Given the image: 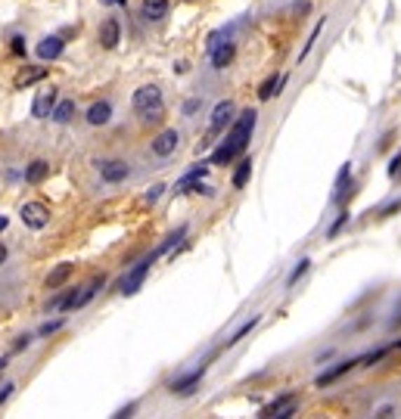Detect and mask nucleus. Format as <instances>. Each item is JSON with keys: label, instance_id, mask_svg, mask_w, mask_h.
I'll use <instances>...</instances> for the list:
<instances>
[{"label": "nucleus", "instance_id": "nucleus-16", "mask_svg": "<svg viewBox=\"0 0 401 419\" xmlns=\"http://www.w3.org/2000/svg\"><path fill=\"white\" fill-rule=\"evenodd\" d=\"M283 84H286V75H268L259 88V99H274L283 90Z\"/></svg>", "mask_w": 401, "mask_h": 419}, {"label": "nucleus", "instance_id": "nucleus-27", "mask_svg": "<svg viewBox=\"0 0 401 419\" xmlns=\"http://www.w3.org/2000/svg\"><path fill=\"white\" fill-rule=\"evenodd\" d=\"M308 267H311V261H308V258H302V261L296 264V270L290 273V280H286V286H296V283H299V277H302V273L308 270Z\"/></svg>", "mask_w": 401, "mask_h": 419}, {"label": "nucleus", "instance_id": "nucleus-24", "mask_svg": "<svg viewBox=\"0 0 401 419\" xmlns=\"http://www.w3.org/2000/svg\"><path fill=\"white\" fill-rule=\"evenodd\" d=\"M355 364H361V360H346V364H339V366H333V370L330 373H324V376H320V379H318V385H330V382L333 379H339V376L342 373H348V370H352V366Z\"/></svg>", "mask_w": 401, "mask_h": 419}, {"label": "nucleus", "instance_id": "nucleus-3", "mask_svg": "<svg viewBox=\"0 0 401 419\" xmlns=\"http://www.w3.org/2000/svg\"><path fill=\"white\" fill-rule=\"evenodd\" d=\"M103 289V277H94L90 283H84L81 289H75V292H69L66 298H56L53 301V310H78V308H84L90 298Z\"/></svg>", "mask_w": 401, "mask_h": 419}, {"label": "nucleus", "instance_id": "nucleus-35", "mask_svg": "<svg viewBox=\"0 0 401 419\" xmlns=\"http://www.w3.org/2000/svg\"><path fill=\"white\" fill-rule=\"evenodd\" d=\"M398 208H401V199H398V202H389V205L383 208V218H389V214H395Z\"/></svg>", "mask_w": 401, "mask_h": 419}, {"label": "nucleus", "instance_id": "nucleus-31", "mask_svg": "<svg viewBox=\"0 0 401 419\" xmlns=\"http://www.w3.org/2000/svg\"><path fill=\"white\" fill-rule=\"evenodd\" d=\"M162 193H165V186H162V184H156V186H153V190H149V193H147V202H149V205H153V202H156V199H159V196H162Z\"/></svg>", "mask_w": 401, "mask_h": 419}, {"label": "nucleus", "instance_id": "nucleus-20", "mask_svg": "<svg viewBox=\"0 0 401 419\" xmlns=\"http://www.w3.org/2000/svg\"><path fill=\"white\" fill-rule=\"evenodd\" d=\"M47 174H50V165H47V162H41V158H38V162H32V165L25 168V180H28V184H41V180H44Z\"/></svg>", "mask_w": 401, "mask_h": 419}, {"label": "nucleus", "instance_id": "nucleus-29", "mask_svg": "<svg viewBox=\"0 0 401 419\" xmlns=\"http://www.w3.org/2000/svg\"><path fill=\"white\" fill-rule=\"evenodd\" d=\"M221 41H224V32H212V34H209V41H205V53L212 56V53H215V47H218Z\"/></svg>", "mask_w": 401, "mask_h": 419}, {"label": "nucleus", "instance_id": "nucleus-41", "mask_svg": "<svg viewBox=\"0 0 401 419\" xmlns=\"http://www.w3.org/2000/svg\"><path fill=\"white\" fill-rule=\"evenodd\" d=\"M4 366H6V360H4V357H0V370H4Z\"/></svg>", "mask_w": 401, "mask_h": 419}, {"label": "nucleus", "instance_id": "nucleus-8", "mask_svg": "<svg viewBox=\"0 0 401 419\" xmlns=\"http://www.w3.org/2000/svg\"><path fill=\"white\" fill-rule=\"evenodd\" d=\"M56 103H60V93H56L53 84H50V88H41L38 97H34V103H32V115L34 118H50V112L56 109Z\"/></svg>", "mask_w": 401, "mask_h": 419}, {"label": "nucleus", "instance_id": "nucleus-37", "mask_svg": "<svg viewBox=\"0 0 401 419\" xmlns=\"http://www.w3.org/2000/svg\"><path fill=\"white\" fill-rule=\"evenodd\" d=\"M60 327H62V320H56V323H47V327L41 329V332H44V336H47V332H53V329H60Z\"/></svg>", "mask_w": 401, "mask_h": 419}, {"label": "nucleus", "instance_id": "nucleus-32", "mask_svg": "<svg viewBox=\"0 0 401 419\" xmlns=\"http://www.w3.org/2000/svg\"><path fill=\"white\" fill-rule=\"evenodd\" d=\"M199 106H203V97H196V99H187V103H184V112H187V115H193V112L199 109Z\"/></svg>", "mask_w": 401, "mask_h": 419}, {"label": "nucleus", "instance_id": "nucleus-13", "mask_svg": "<svg viewBox=\"0 0 401 419\" xmlns=\"http://www.w3.org/2000/svg\"><path fill=\"white\" fill-rule=\"evenodd\" d=\"M47 78V69L44 66H25V69H19V75H16V88L19 90H25V88H32V84H41Z\"/></svg>", "mask_w": 401, "mask_h": 419}, {"label": "nucleus", "instance_id": "nucleus-11", "mask_svg": "<svg viewBox=\"0 0 401 419\" xmlns=\"http://www.w3.org/2000/svg\"><path fill=\"white\" fill-rule=\"evenodd\" d=\"M62 47H66V41H62L60 34H50V38H44L34 50H38V56L44 62H53V60H60L62 56Z\"/></svg>", "mask_w": 401, "mask_h": 419}, {"label": "nucleus", "instance_id": "nucleus-17", "mask_svg": "<svg viewBox=\"0 0 401 419\" xmlns=\"http://www.w3.org/2000/svg\"><path fill=\"white\" fill-rule=\"evenodd\" d=\"M203 366H199V370H193L190 376H184V379H177V382H171V392H175V394H190L193 392V388H196L199 385V379H203Z\"/></svg>", "mask_w": 401, "mask_h": 419}, {"label": "nucleus", "instance_id": "nucleus-19", "mask_svg": "<svg viewBox=\"0 0 401 419\" xmlns=\"http://www.w3.org/2000/svg\"><path fill=\"white\" fill-rule=\"evenodd\" d=\"M72 115H75V103H72V99H62V103H56V109L50 112V118H53L56 125H69Z\"/></svg>", "mask_w": 401, "mask_h": 419}, {"label": "nucleus", "instance_id": "nucleus-26", "mask_svg": "<svg viewBox=\"0 0 401 419\" xmlns=\"http://www.w3.org/2000/svg\"><path fill=\"white\" fill-rule=\"evenodd\" d=\"M255 327H259V317H249V320H246V323H243V327H240V329H236V332H233V336H231V338H227V345H236V342H240V338H243V336H249V332H252Z\"/></svg>", "mask_w": 401, "mask_h": 419}, {"label": "nucleus", "instance_id": "nucleus-18", "mask_svg": "<svg viewBox=\"0 0 401 419\" xmlns=\"http://www.w3.org/2000/svg\"><path fill=\"white\" fill-rule=\"evenodd\" d=\"M72 273H75V264H69V261L60 264V267H53V270L47 273V289H60L72 277Z\"/></svg>", "mask_w": 401, "mask_h": 419}, {"label": "nucleus", "instance_id": "nucleus-25", "mask_svg": "<svg viewBox=\"0 0 401 419\" xmlns=\"http://www.w3.org/2000/svg\"><path fill=\"white\" fill-rule=\"evenodd\" d=\"M324 22H327V19H320V22H318V25H314V32H311V34H308V41H305V47H302V53H299V60H305V56H308V53H311V50H314V44H318V34H320V32H324Z\"/></svg>", "mask_w": 401, "mask_h": 419}, {"label": "nucleus", "instance_id": "nucleus-23", "mask_svg": "<svg viewBox=\"0 0 401 419\" xmlns=\"http://www.w3.org/2000/svg\"><path fill=\"white\" fill-rule=\"evenodd\" d=\"M205 174H209V168H205V165H196V168H190V171H187V174H184V177H181V184H177V190H181V193H184V190H187V186H190V184H199V180H203Z\"/></svg>", "mask_w": 401, "mask_h": 419}, {"label": "nucleus", "instance_id": "nucleus-12", "mask_svg": "<svg viewBox=\"0 0 401 419\" xmlns=\"http://www.w3.org/2000/svg\"><path fill=\"white\" fill-rule=\"evenodd\" d=\"M121 41V25L118 19H106L103 25H100V47L103 50H116Z\"/></svg>", "mask_w": 401, "mask_h": 419}, {"label": "nucleus", "instance_id": "nucleus-14", "mask_svg": "<svg viewBox=\"0 0 401 419\" xmlns=\"http://www.w3.org/2000/svg\"><path fill=\"white\" fill-rule=\"evenodd\" d=\"M233 56H236V44H233V41H221V44L215 47V53L209 56V60H212V66L221 71V69H227V66H231V62H233Z\"/></svg>", "mask_w": 401, "mask_h": 419}, {"label": "nucleus", "instance_id": "nucleus-28", "mask_svg": "<svg viewBox=\"0 0 401 419\" xmlns=\"http://www.w3.org/2000/svg\"><path fill=\"white\" fill-rule=\"evenodd\" d=\"M374 419H395V404H379Z\"/></svg>", "mask_w": 401, "mask_h": 419}, {"label": "nucleus", "instance_id": "nucleus-39", "mask_svg": "<svg viewBox=\"0 0 401 419\" xmlns=\"http://www.w3.org/2000/svg\"><path fill=\"white\" fill-rule=\"evenodd\" d=\"M6 261V245H0V264Z\"/></svg>", "mask_w": 401, "mask_h": 419}, {"label": "nucleus", "instance_id": "nucleus-10", "mask_svg": "<svg viewBox=\"0 0 401 419\" xmlns=\"http://www.w3.org/2000/svg\"><path fill=\"white\" fill-rule=\"evenodd\" d=\"M100 177H103L106 184H121V180L128 177V162H121V158H109V162L100 165Z\"/></svg>", "mask_w": 401, "mask_h": 419}, {"label": "nucleus", "instance_id": "nucleus-7", "mask_svg": "<svg viewBox=\"0 0 401 419\" xmlns=\"http://www.w3.org/2000/svg\"><path fill=\"white\" fill-rule=\"evenodd\" d=\"M177 143H181V134H177L175 128H165V131H159V134L153 137L149 149H153V156H156V158H168V156H175Z\"/></svg>", "mask_w": 401, "mask_h": 419}, {"label": "nucleus", "instance_id": "nucleus-21", "mask_svg": "<svg viewBox=\"0 0 401 419\" xmlns=\"http://www.w3.org/2000/svg\"><path fill=\"white\" fill-rule=\"evenodd\" d=\"M249 177H252V158H243V162L236 165V171H233V186L236 190H243Z\"/></svg>", "mask_w": 401, "mask_h": 419}, {"label": "nucleus", "instance_id": "nucleus-9", "mask_svg": "<svg viewBox=\"0 0 401 419\" xmlns=\"http://www.w3.org/2000/svg\"><path fill=\"white\" fill-rule=\"evenodd\" d=\"M171 13V0H143L140 4V16L147 22H162Z\"/></svg>", "mask_w": 401, "mask_h": 419}, {"label": "nucleus", "instance_id": "nucleus-33", "mask_svg": "<svg viewBox=\"0 0 401 419\" xmlns=\"http://www.w3.org/2000/svg\"><path fill=\"white\" fill-rule=\"evenodd\" d=\"M13 388H16V385H13V382H4V385H0V404H4L6 397L13 394Z\"/></svg>", "mask_w": 401, "mask_h": 419}, {"label": "nucleus", "instance_id": "nucleus-30", "mask_svg": "<svg viewBox=\"0 0 401 419\" xmlns=\"http://www.w3.org/2000/svg\"><path fill=\"white\" fill-rule=\"evenodd\" d=\"M346 224H348V212H342V214H339V221H336L333 227H330V236H336V233H339V230L346 227Z\"/></svg>", "mask_w": 401, "mask_h": 419}, {"label": "nucleus", "instance_id": "nucleus-6", "mask_svg": "<svg viewBox=\"0 0 401 419\" xmlns=\"http://www.w3.org/2000/svg\"><path fill=\"white\" fill-rule=\"evenodd\" d=\"M19 218H22L28 230H44L50 224V208L44 202H25V205L19 208Z\"/></svg>", "mask_w": 401, "mask_h": 419}, {"label": "nucleus", "instance_id": "nucleus-36", "mask_svg": "<svg viewBox=\"0 0 401 419\" xmlns=\"http://www.w3.org/2000/svg\"><path fill=\"white\" fill-rule=\"evenodd\" d=\"M131 413H134V404H128L125 410H118V416H116V419H128V416H131Z\"/></svg>", "mask_w": 401, "mask_h": 419}, {"label": "nucleus", "instance_id": "nucleus-1", "mask_svg": "<svg viewBox=\"0 0 401 419\" xmlns=\"http://www.w3.org/2000/svg\"><path fill=\"white\" fill-rule=\"evenodd\" d=\"M255 121H259V112L255 109H243L236 118L231 121V128H227L224 140H221V146L215 149L212 162L215 165H231L236 156H243V149L249 146V137L255 131Z\"/></svg>", "mask_w": 401, "mask_h": 419}, {"label": "nucleus", "instance_id": "nucleus-40", "mask_svg": "<svg viewBox=\"0 0 401 419\" xmlns=\"http://www.w3.org/2000/svg\"><path fill=\"white\" fill-rule=\"evenodd\" d=\"M6 224H10V221H6L4 214H0V233H4V230H6Z\"/></svg>", "mask_w": 401, "mask_h": 419}, {"label": "nucleus", "instance_id": "nucleus-2", "mask_svg": "<svg viewBox=\"0 0 401 419\" xmlns=\"http://www.w3.org/2000/svg\"><path fill=\"white\" fill-rule=\"evenodd\" d=\"M131 106H134V115L140 121H147V125H159L165 118V99H162V90L156 84H143V88L134 90Z\"/></svg>", "mask_w": 401, "mask_h": 419}, {"label": "nucleus", "instance_id": "nucleus-4", "mask_svg": "<svg viewBox=\"0 0 401 419\" xmlns=\"http://www.w3.org/2000/svg\"><path fill=\"white\" fill-rule=\"evenodd\" d=\"M153 261H156V255H147L143 261H137L131 270L125 273V277H121V283H118L121 295H137V289L143 286V280H147V273H149V267H153Z\"/></svg>", "mask_w": 401, "mask_h": 419}, {"label": "nucleus", "instance_id": "nucleus-15", "mask_svg": "<svg viewBox=\"0 0 401 419\" xmlns=\"http://www.w3.org/2000/svg\"><path fill=\"white\" fill-rule=\"evenodd\" d=\"M109 118H112V106L106 99H100V103H94L88 109V125H94V128H103Z\"/></svg>", "mask_w": 401, "mask_h": 419}, {"label": "nucleus", "instance_id": "nucleus-5", "mask_svg": "<svg viewBox=\"0 0 401 419\" xmlns=\"http://www.w3.org/2000/svg\"><path fill=\"white\" fill-rule=\"evenodd\" d=\"M233 118H236L233 99H221V103L212 109V118H209V140H212V137H218L221 131H227Z\"/></svg>", "mask_w": 401, "mask_h": 419}, {"label": "nucleus", "instance_id": "nucleus-38", "mask_svg": "<svg viewBox=\"0 0 401 419\" xmlns=\"http://www.w3.org/2000/svg\"><path fill=\"white\" fill-rule=\"evenodd\" d=\"M100 4H112V6H125V0H100Z\"/></svg>", "mask_w": 401, "mask_h": 419}, {"label": "nucleus", "instance_id": "nucleus-22", "mask_svg": "<svg viewBox=\"0 0 401 419\" xmlns=\"http://www.w3.org/2000/svg\"><path fill=\"white\" fill-rule=\"evenodd\" d=\"M348 180H352V165H342L339 177H336V186H333V199L336 202L346 199V184H348Z\"/></svg>", "mask_w": 401, "mask_h": 419}, {"label": "nucleus", "instance_id": "nucleus-34", "mask_svg": "<svg viewBox=\"0 0 401 419\" xmlns=\"http://www.w3.org/2000/svg\"><path fill=\"white\" fill-rule=\"evenodd\" d=\"M13 53H16V56L25 53V41L22 38H13Z\"/></svg>", "mask_w": 401, "mask_h": 419}]
</instances>
